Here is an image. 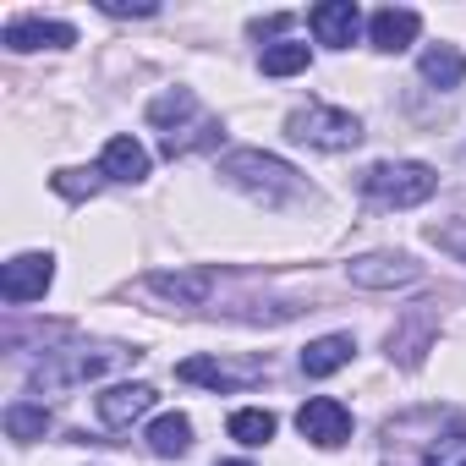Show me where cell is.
Segmentation results:
<instances>
[{
  "label": "cell",
  "mask_w": 466,
  "mask_h": 466,
  "mask_svg": "<svg viewBox=\"0 0 466 466\" xmlns=\"http://www.w3.org/2000/svg\"><path fill=\"white\" fill-rule=\"evenodd\" d=\"M148 121L159 127V148L170 159L192 154V148H214L219 143V121L198 105L192 88H165L154 105H148Z\"/></svg>",
  "instance_id": "cell-1"
},
{
  "label": "cell",
  "mask_w": 466,
  "mask_h": 466,
  "mask_svg": "<svg viewBox=\"0 0 466 466\" xmlns=\"http://www.w3.org/2000/svg\"><path fill=\"white\" fill-rule=\"evenodd\" d=\"M219 176H225L230 187H237V192H248V198L269 203V208L302 192V176H297L286 159L258 154V148H237V154H225V159H219Z\"/></svg>",
  "instance_id": "cell-2"
},
{
  "label": "cell",
  "mask_w": 466,
  "mask_h": 466,
  "mask_svg": "<svg viewBox=\"0 0 466 466\" xmlns=\"http://www.w3.org/2000/svg\"><path fill=\"white\" fill-rule=\"evenodd\" d=\"M362 192L379 208H417L439 192V176L417 159H395V165H368L362 170Z\"/></svg>",
  "instance_id": "cell-3"
},
{
  "label": "cell",
  "mask_w": 466,
  "mask_h": 466,
  "mask_svg": "<svg viewBox=\"0 0 466 466\" xmlns=\"http://www.w3.org/2000/svg\"><path fill=\"white\" fill-rule=\"evenodd\" d=\"M286 137H291V143H308V148H357V143H362V121H357L351 110L308 105V110H291Z\"/></svg>",
  "instance_id": "cell-4"
},
{
  "label": "cell",
  "mask_w": 466,
  "mask_h": 466,
  "mask_svg": "<svg viewBox=\"0 0 466 466\" xmlns=\"http://www.w3.org/2000/svg\"><path fill=\"white\" fill-rule=\"evenodd\" d=\"M127 351H45V362L34 368V390H45V395H61V390H72V384H88V379H99L105 368H116Z\"/></svg>",
  "instance_id": "cell-5"
},
{
  "label": "cell",
  "mask_w": 466,
  "mask_h": 466,
  "mask_svg": "<svg viewBox=\"0 0 466 466\" xmlns=\"http://www.w3.org/2000/svg\"><path fill=\"white\" fill-rule=\"evenodd\" d=\"M50 280H56V258L50 253H17L6 269H0V297H6L12 308H23V302H39L50 291Z\"/></svg>",
  "instance_id": "cell-6"
},
{
  "label": "cell",
  "mask_w": 466,
  "mask_h": 466,
  "mask_svg": "<svg viewBox=\"0 0 466 466\" xmlns=\"http://www.w3.org/2000/svg\"><path fill=\"white\" fill-rule=\"evenodd\" d=\"M297 433L313 439L319 450H340L351 439V411L335 400V395H313L302 411H297Z\"/></svg>",
  "instance_id": "cell-7"
},
{
  "label": "cell",
  "mask_w": 466,
  "mask_h": 466,
  "mask_svg": "<svg viewBox=\"0 0 466 466\" xmlns=\"http://www.w3.org/2000/svg\"><path fill=\"white\" fill-rule=\"evenodd\" d=\"M346 275L362 291H395V286H411L422 275V264H411L406 253H362V258L346 264Z\"/></svg>",
  "instance_id": "cell-8"
},
{
  "label": "cell",
  "mask_w": 466,
  "mask_h": 466,
  "mask_svg": "<svg viewBox=\"0 0 466 466\" xmlns=\"http://www.w3.org/2000/svg\"><path fill=\"white\" fill-rule=\"evenodd\" d=\"M181 384H208V390H248L264 379V362H225V357H187L176 368Z\"/></svg>",
  "instance_id": "cell-9"
},
{
  "label": "cell",
  "mask_w": 466,
  "mask_h": 466,
  "mask_svg": "<svg viewBox=\"0 0 466 466\" xmlns=\"http://www.w3.org/2000/svg\"><path fill=\"white\" fill-rule=\"evenodd\" d=\"M0 45L6 50H66V45H77V28L72 23H45V17H17V23H6V34H0Z\"/></svg>",
  "instance_id": "cell-10"
},
{
  "label": "cell",
  "mask_w": 466,
  "mask_h": 466,
  "mask_svg": "<svg viewBox=\"0 0 466 466\" xmlns=\"http://www.w3.org/2000/svg\"><path fill=\"white\" fill-rule=\"evenodd\" d=\"M308 28H313V39H319V45L346 50V45L357 39V28H362V12L351 6V0H324V6H313V12H308Z\"/></svg>",
  "instance_id": "cell-11"
},
{
  "label": "cell",
  "mask_w": 466,
  "mask_h": 466,
  "mask_svg": "<svg viewBox=\"0 0 466 466\" xmlns=\"http://www.w3.org/2000/svg\"><path fill=\"white\" fill-rule=\"evenodd\" d=\"M148 291L176 302V308H203L214 297V269H176V275H148Z\"/></svg>",
  "instance_id": "cell-12"
},
{
  "label": "cell",
  "mask_w": 466,
  "mask_h": 466,
  "mask_svg": "<svg viewBox=\"0 0 466 466\" xmlns=\"http://www.w3.org/2000/svg\"><path fill=\"white\" fill-rule=\"evenodd\" d=\"M154 406V384H110L99 395V422L105 428H132Z\"/></svg>",
  "instance_id": "cell-13"
},
{
  "label": "cell",
  "mask_w": 466,
  "mask_h": 466,
  "mask_svg": "<svg viewBox=\"0 0 466 466\" xmlns=\"http://www.w3.org/2000/svg\"><path fill=\"white\" fill-rule=\"evenodd\" d=\"M368 34H373V45H379L384 56H395V50H406V45L422 34V17L406 12V6H384V12H373Z\"/></svg>",
  "instance_id": "cell-14"
},
{
  "label": "cell",
  "mask_w": 466,
  "mask_h": 466,
  "mask_svg": "<svg viewBox=\"0 0 466 466\" xmlns=\"http://www.w3.org/2000/svg\"><path fill=\"white\" fill-rule=\"evenodd\" d=\"M99 176H110V181H143L148 176V148L137 143V137H110L105 143V154H99Z\"/></svg>",
  "instance_id": "cell-15"
},
{
  "label": "cell",
  "mask_w": 466,
  "mask_h": 466,
  "mask_svg": "<svg viewBox=\"0 0 466 466\" xmlns=\"http://www.w3.org/2000/svg\"><path fill=\"white\" fill-rule=\"evenodd\" d=\"M351 357H357V340H351V335H319V340H308V351H302V373H308V379H329V373H340Z\"/></svg>",
  "instance_id": "cell-16"
},
{
  "label": "cell",
  "mask_w": 466,
  "mask_h": 466,
  "mask_svg": "<svg viewBox=\"0 0 466 466\" xmlns=\"http://www.w3.org/2000/svg\"><path fill=\"white\" fill-rule=\"evenodd\" d=\"M417 72H422V83H433V88H461V83H466V56H461L455 45H433V50H422Z\"/></svg>",
  "instance_id": "cell-17"
},
{
  "label": "cell",
  "mask_w": 466,
  "mask_h": 466,
  "mask_svg": "<svg viewBox=\"0 0 466 466\" xmlns=\"http://www.w3.org/2000/svg\"><path fill=\"white\" fill-rule=\"evenodd\" d=\"M148 450H154V455H187V450H192V422H187L181 411L154 417V428H148Z\"/></svg>",
  "instance_id": "cell-18"
},
{
  "label": "cell",
  "mask_w": 466,
  "mask_h": 466,
  "mask_svg": "<svg viewBox=\"0 0 466 466\" xmlns=\"http://www.w3.org/2000/svg\"><path fill=\"white\" fill-rule=\"evenodd\" d=\"M308 61H313V50L308 45H269L264 56H258V66H264V77H297V72H308Z\"/></svg>",
  "instance_id": "cell-19"
},
{
  "label": "cell",
  "mask_w": 466,
  "mask_h": 466,
  "mask_svg": "<svg viewBox=\"0 0 466 466\" xmlns=\"http://www.w3.org/2000/svg\"><path fill=\"white\" fill-rule=\"evenodd\" d=\"M6 433L23 439V444H34V439L50 433V411H45V406H28V400H12V406H6Z\"/></svg>",
  "instance_id": "cell-20"
},
{
  "label": "cell",
  "mask_w": 466,
  "mask_h": 466,
  "mask_svg": "<svg viewBox=\"0 0 466 466\" xmlns=\"http://www.w3.org/2000/svg\"><path fill=\"white\" fill-rule=\"evenodd\" d=\"M230 439H242V444H269L275 439V411H258V406H248V411H230Z\"/></svg>",
  "instance_id": "cell-21"
},
{
  "label": "cell",
  "mask_w": 466,
  "mask_h": 466,
  "mask_svg": "<svg viewBox=\"0 0 466 466\" xmlns=\"http://www.w3.org/2000/svg\"><path fill=\"white\" fill-rule=\"evenodd\" d=\"M422 466H466V433H444V439H433L428 455H422Z\"/></svg>",
  "instance_id": "cell-22"
},
{
  "label": "cell",
  "mask_w": 466,
  "mask_h": 466,
  "mask_svg": "<svg viewBox=\"0 0 466 466\" xmlns=\"http://www.w3.org/2000/svg\"><path fill=\"white\" fill-rule=\"evenodd\" d=\"M50 187H56V192H66V198H88L99 181H94L88 170H56V176H50Z\"/></svg>",
  "instance_id": "cell-23"
},
{
  "label": "cell",
  "mask_w": 466,
  "mask_h": 466,
  "mask_svg": "<svg viewBox=\"0 0 466 466\" xmlns=\"http://www.w3.org/2000/svg\"><path fill=\"white\" fill-rule=\"evenodd\" d=\"M433 242L466 264V219H455V225H433Z\"/></svg>",
  "instance_id": "cell-24"
},
{
  "label": "cell",
  "mask_w": 466,
  "mask_h": 466,
  "mask_svg": "<svg viewBox=\"0 0 466 466\" xmlns=\"http://www.w3.org/2000/svg\"><path fill=\"white\" fill-rule=\"evenodd\" d=\"M105 17H154V0H99Z\"/></svg>",
  "instance_id": "cell-25"
},
{
  "label": "cell",
  "mask_w": 466,
  "mask_h": 466,
  "mask_svg": "<svg viewBox=\"0 0 466 466\" xmlns=\"http://www.w3.org/2000/svg\"><path fill=\"white\" fill-rule=\"evenodd\" d=\"M225 466H248V461H225Z\"/></svg>",
  "instance_id": "cell-26"
}]
</instances>
